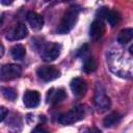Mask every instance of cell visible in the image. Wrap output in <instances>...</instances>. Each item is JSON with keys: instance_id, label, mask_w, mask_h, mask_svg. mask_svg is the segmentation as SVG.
Masks as SVG:
<instances>
[{"instance_id": "obj_9", "label": "cell", "mask_w": 133, "mask_h": 133, "mask_svg": "<svg viewBox=\"0 0 133 133\" xmlns=\"http://www.w3.org/2000/svg\"><path fill=\"white\" fill-rule=\"evenodd\" d=\"M26 35H27V28L24 24L20 23L8 32V34L6 35V38L9 41H19L26 37Z\"/></svg>"}, {"instance_id": "obj_4", "label": "cell", "mask_w": 133, "mask_h": 133, "mask_svg": "<svg viewBox=\"0 0 133 133\" xmlns=\"http://www.w3.org/2000/svg\"><path fill=\"white\" fill-rule=\"evenodd\" d=\"M22 74V69L20 65L15 63H6L0 65V79L1 80H12Z\"/></svg>"}, {"instance_id": "obj_1", "label": "cell", "mask_w": 133, "mask_h": 133, "mask_svg": "<svg viewBox=\"0 0 133 133\" xmlns=\"http://www.w3.org/2000/svg\"><path fill=\"white\" fill-rule=\"evenodd\" d=\"M78 15H79V8L77 6L69 7L60 20L57 31L61 34H65L68 32H70L74 28L75 24L77 23Z\"/></svg>"}, {"instance_id": "obj_21", "label": "cell", "mask_w": 133, "mask_h": 133, "mask_svg": "<svg viewBox=\"0 0 133 133\" xmlns=\"http://www.w3.org/2000/svg\"><path fill=\"white\" fill-rule=\"evenodd\" d=\"M7 113H8L7 109H6L4 106H0V122H2V121L6 117Z\"/></svg>"}, {"instance_id": "obj_10", "label": "cell", "mask_w": 133, "mask_h": 133, "mask_svg": "<svg viewBox=\"0 0 133 133\" xmlns=\"http://www.w3.org/2000/svg\"><path fill=\"white\" fill-rule=\"evenodd\" d=\"M39 94L36 90H26L23 97V102L26 107L28 108H33L36 107L39 104Z\"/></svg>"}, {"instance_id": "obj_22", "label": "cell", "mask_w": 133, "mask_h": 133, "mask_svg": "<svg viewBox=\"0 0 133 133\" xmlns=\"http://www.w3.org/2000/svg\"><path fill=\"white\" fill-rule=\"evenodd\" d=\"M31 133H49L43 126H36L33 130H32V132Z\"/></svg>"}, {"instance_id": "obj_16", "label": "cell", "mask_w": 133, "mask_h": 133, "mask_svg": "<svg viewBox=\"0 0 133 133\" xmlns=\"http://www.w3.org/2000/svg\"><path fill=\"white\" fill-rule=\"evenodd\" d=\"M25 54H26V50H25L24 46H22V45H16L11 48V56L16 60L23 59Z\"/></svg>"}, {"instance_id": "obj_17", "label": "cell", "mask_w": 133, "mask_h": 133, "mask_svg": "<svg viewBox=\"0 0 133 133\" xmlns=\"http://www.w3.org/2000/svg\"><path fill=\"white\" fill-rule=\"evenodd\" d=\"M97 70V62L92 57H87L83 64V71L85 73H92Z\"/></svg>"}, {"instance_id": "obj_13", "label": "cell", "mask_w": 133, "mask_h": 133, "mask_svg": "<svg viewBox=\"0 0 133 133\" xmlns=\"http://www.w3.org/2000/svg\"><path fill=\"white\" fill-rule=\"evenodd\" d=\"M132 37H133V29L132 28H126L119 32V34L117 36V42L121 45H126L132 41Z\"/></svg>"}, {"instance_id": "obj_3", "label": "cell", "mask_w": 133, "mask_h": 133, "mask_svg": "<svg viewBox=\"0 0 133 133\" xmlns=\"http://www.w3.org/2000/svg\"><path fill=\"white\" fill-rule=\"evenodd\" d=\"M94 103L99 112H105L106 110L109 109V107L111 105L110 99L106 96L105 89L100 84H98L96 87L95 96H94Z\"/></svg>"}, {"instance_id": "obj_23", "label": "cell", "mask_w": 133, "mask_h": 133, "mask_svg": "<svg viewBox=\"0 0 133 133\" xmlns=\"http://www.w3.org/2000/svg\"><path fill=\"white\" fill-rule=\"evenodd\" d=\"M84 133H101V131L96 127H91V128L86 129V131Z\"/></svg>"}, {"instance_id": "obj_15", "label": "cell", "mask_w": 133, "mask_h": 133, "mask_svg": "<svg viewBox=\"0 0 133 133\" xmlns=\"http://www.w3.org/2000/svg\"><path fill=\"white\" fill-rule=\"evenodd\" d=\"M121 118H122V115L118 112H112L104 118L103 124L105 127H112V126L116 125L121 121Z\"/></svg>"}, {"instance_id": "obj_24", "label": "cell", "mask_w": 133, "mask_h": 133, "mask_svg": "<svg viewBox=\"0 0 133 133\" xmlns=\"http://www.w3.org/2000/svg\"><path fill=\"white\" fill-rule=\"evenodd\" d=\"M3 54H4V47L2 45H0V58L3 56Z\"/></svg>"}, {"instance_id": "obj_8", "label": "cell", "mask_w": 133, "mask_h": 133, "mask_svg": "<svg viewBox=\"0 0 133 133\" xmlns=\"http://www.w3.org/2000/svg\"><path fill=\"white\" fill-rule=\"evenodd\" d=\"M104 33H105V25H104L103 21L95 20L89 27V36L92 39L98 41L104 35Z\"/></svg>"}, {"instance_id": "obj_19", "label": "cell", "mask_w": 133, "mask_h": 133, "mask_svg": "<svg viewBox=\"0 0 133 133\" xmlns=\"http://www.w3.org/2000/svg\"><path fill=\"white\" fill-rule=\"evenodd\" d=\"M109 9L107 8V7H101L98 11H97V17H99L100 18V20H102V19H104L105 17H106V15H107V11H108Z\"/></svg>"}, {"instance_id": "obj_12", "label": "cell", "mask_w": 133, "mask_h": 133, "mask_svg": "<svg viewBox=\"0 0 133 133\" xmlns=\"http://www.w3.org/2000/svg\"><path fill=\"white\" fill-rule=\"evenodd\" d=\"M27 21L34 30H39L44 26V18L35 11H29L27 14Z\"/></svg>"}, {"instance_id": "obj_14", "label": "cell", "mask_w": 133, "mask_h": 133, "mask_svg": "<svg viewBox=\"0 0 133 133\" xmlns=\"http://www.w3.org/2000/svg\"><path fill=\"white\" fill-rule=\"evenodd\" d=\"M105 19L107 20L108 24L111 27H115L121 22L122 17H121V14L118 11H116V10H108Z\"/></svg>"}, {"instance_id": "obj_6", "label": "cell", "mask_w": 133, "mask_h": 133, "mask_svg": "<svg viewBox=\"0 0 133 133\" xmlns=\"http://www.w3.org/2000/svg\"><path fill=\"white\" fill-rule=\"evenodd\" d=\"M36 74L44 81H52L59 77L60 72L53 65H43L36 70Z\"/></svg>"}, {"instance_id": "obj_7", "label": "cell", "mask_w": 133, "mask_h": 133, "mask_svg": "<svg viewBox=\"0 0 133 133\" xmlns=\"http://www.w3.org/2000/svg\"><path fill=\"white\" fill-rule=\"evenodd\" d=\"M65 98H66V92L62 87H58V88L53 87L48 90L46 96L47 103L49 104H58L63 100H65Z\"/></svg>"}, {"instance_id": "obj_5", "label": "cell", "mask_w": 133, "mask_h": 133, "mask_svg": "<svg viewBox=\"0 0 133 133\" xmlns=\"http://www.w3.org/2000/svg\"><path fill=\"white\" fill-rule=\"evenodd\" d=\"M60 54V45L57 43H49L43 47L41 56L45 61H53Z\"/></svg>"}, {"instance_id": "obj_18", "label": "cell", "mask_w": 133, "mask_h": 133, "mask_svg": "<svg viewBox=\"0 0 133 133\" xmlns=\"http://www.w3.org/2000/svg\"><path fill=\"white\" fill-rule=\"evenodd\" d=\"M1 91H2V95L4 96V98L9 100V101H15L17 99V97H18L17 92L11 87H2Z\"/></svg>"}, {"instance_id": "obj_11", "label": "cell", "mask_w": 133, "mask_h": 133, "mask_svg": "<svg viewBox=\"0 0 133 133\" xmlns=\"http://www.w3.org/2000/svg\"><path fill=\"white\" fill-rule=\"evenodd\" d=\"M71 89L73 91V94L77 97H81L86 92L87 89V85L85 83V81L81 78H74L71 81Z\"/></svg>"}, {"instance_id": "obj_2", "label": "cell", "mask_w": 133, "mask_h": 133, "mask_svg": "<svg viewBox=\"0 0 133 133\" xmlns=\"http://www.w3.org/2000/svg\"><path fill=\"white\" fill-rule=\"evenodd\" d=\"M85 110L82 106H76L65 113H62L58 117V123L61 125H71L84 117Z\"/></svg>"}, {"instance_id": "obj_25", "label": "cell", "mask_w": 133, "mask_h": 133, "mask_svg": "<svg viewBox=\"0 0 133 133\" xmlns=\"http://www.w3.org/2000/svg\"><path fill=\"white\" fill-rule=\"evenodd\" d=\"M1 3L4 5H8V4H11V1H1Z\"/></svg>"}, {"instance_id": "obj_20", "label": "cell", "mask_w": 133, "mask_h": 133, "mask_svg": "<svg viewBox=\"0 0 133 133\" xmlns=\"http://www.w3.org/2000/svg\"><path fill=\"white\" fill-rule=\"evenodd\" d=\"M87 51H88V46H87L86 44H84L80 49H78V51H77V55H78V56H83Z\"/></svg>"}]
</instances>
